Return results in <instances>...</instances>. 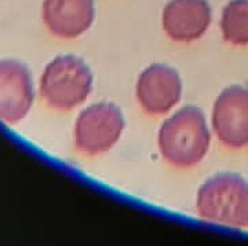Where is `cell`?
Instances as JSON below:
<instances>
[{"mask_svg": "<svg viewBox=\"0 0 248 246\" xmlns=\"http://www.w3.org/2000/svg\"><path fill=\"white\" fill-rule=\"evenodd\" d=\"M182 94L181 77L167 65L153 63L142 72L137 83V98L149 115H166L177 105Z\"/></svg>", "mask_w": 248, "mask_h": 246, "instance_id": "7", "label": "cell"}, {"mask_svg": "<svg viewBox=\"0 0 248 246\" xmlns=\"http://www.w3.org/2000/svg\"><path fill=\"white\" fill-rule=\"evenodd\" d=\"M33 83L27 65L16 59L0 61V121H22L33 105Z\"/></svg>", "mask_w": 248, "mask_h": 246, "instance_id": "6", "label": "cell"}, {"mask_svg": "<svg viewBox=\"0 0 248 246\" xmlns=\"http://www.w3.org/2000/svg\"><path fill=\"white\" fill-rule=\"evenodd\" d=\"M213 127L225 146H248V88L232 86L222 91L214 105Z\"/></svg>", "mask_w": 248, "mask_h": 246, "instance_id": "5", "label": "cell"}, {"mask_svg": "<svg viewBox=\"0 0 248 246\" xmlns=\"http://www.w3.org/2000/svg\"><path fill=\"white\" fill-rule=\"evenodd\" d=\"M124 130L120 109L101 102L86 107L75 124V145L86 156H97L110 150Z\"/></svg>", "mask_w": 248, "mask_h": 246, "instance_id": "4", "label": "cell"}, {"mask_svg": "<svg viewBox=\"0 0 248 246\" xmlns=\"http://www.w3.org/2000/svg\"><path fill=\"white\" fill-rule=\"evenodd\" d=\"M211 135L203 112L196 106H185L167 118L159 132L163 159L178 168L199 164L207 154Z\"/></svg>", "mask_w": 248, "mask_h": 246, "instance_id": "1", "label": "cell"}, {"mask_svg": "<svg viewBox=\"0 0 248 246\" xmlns=\"http://www.w3.org/2000/svg\"><path fill=\"white\" fill-rule=\"evenodd\" d=\"M94 15V0H45L42 7L45 27L60 39H75L84 33Z\"/></svg>", "mask_w": 248, "mask_h": 246, "instance_id": "9", "label": "cell"}, {"mask_svg": "<svg viewBox=\"0 0 248 246\" xmlns=\"http://www.w3.org/2000/svg\"><path fill=\"white\" fill-rule=\"evenodd\" d=\"M196 208L202 219L247 229L248 182L229 172L213 176L199 188Z\"/></svg>", "mask_w": 248, "mask_h": 246, "instance_id": "2", "label": "cell"}, {"mask_svg": "<svg viewBox=\"0 0 248 246\" xmlns=\"http://www.w3.org/2000/svg\"><path fill=\"white\" fill-rule=\"evenodd\" d=\"M93 88V73L86 62L75 55H58L40 77V95L46 105L69 112L83 103Z\"/></svg>", "mask_w": 248, "mask_h": 246, "instance_id": "3", "label": "cell"}, {"mask_svg": "<svg viewBox=\"0 0 248 246\" xmlns=\"http://www.w3.org/2000/svg\"><path fill=\"white\" fill-rule=\"evenodd\" d=\"M223 39L234 45L248 44V0H232L221 19Z\"/></svg>", "mask_w": 248, "mask_h": 246, "instance_id": "10", "label": "cell"}, {"mask_svg": "<svg viewBox=\"0 0 248 246\" xmlns=\"http://www.w3.org/2000/svg\"><path fill=\"white\" fill-rule=\"evenodd\" d=\"M210 24L211 7L207 0H171L163 10V29L178 43L200 39Z\"/></svg>", "mask_w": 248, "mask_h": 246, "instance_id": "8", "label": "cell"}]
</instances>
